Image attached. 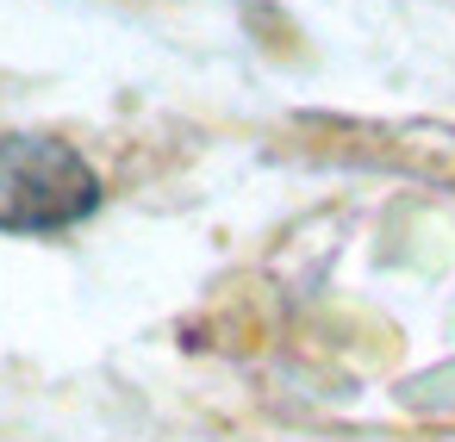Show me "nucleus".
<instances>
[{"instance_id": "obj_1", "label": "nucleus", "mask_w": 455, "mask_h": 442, "mask_svg": "<svg viewBox=\"0 0 455 442\" xmlns=\"http://www.w3.org/2000/svg\"><path fill=\"white\" fill-rule=\"evenodd\" d=\"M100 206V169L44 131H0V231L51 237Z\"/></svg>"}]
</instances>
